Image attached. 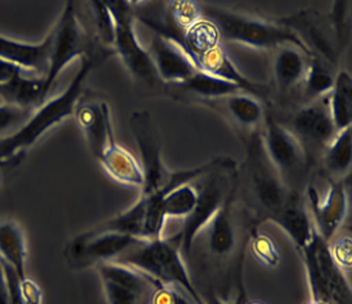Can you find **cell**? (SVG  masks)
Returning <instances> with one entry per match:
<instances>
[{
	"label": "cell",
	"mask_w": 352,
	"mask_h": 304,
	"mask_svg": "<svg viewBox=\"0 0 352 304\" xmlns=\"http://www.w3.org/2000/svg\"><path fill=\"white\" fill-rule=\"evenodd\" d=\"M112 54H115L112 50L102 48L100 51L86 54L81 58L80 68L67 89L34 109L23 127L0 140V166H11L20 163L26 150L34 146L48 130L55 128L68 117L73 116L76 107L80 103L85 82L91 72H94Z\"/></svg>",
	"instance_id": "1"
},
{
	"label": "cell",
	"mask_w": 352,
	"mask_h": 304,
	"mask_svg": "<svg viewBox=\"0 0 352 304\" xmlns=\"http://www.w3.org/2000/svg\"><path fill=\"white\" fill-rule=\"evenodd\" d=\"M200 11L203 19L216 25L221 42H233L258 50L293 46L300 50L305 56H312L300 38L282 23L261 21L211 4H200Z\"/></svg>",
	"instance_id": "2"
},
{
	"label": "cell",
	"mask_w": 352,
	"mask_h": 304,
	"mask_svg": "<svg viewBox=\"0 0 352 304\" xmlns=\"http://www.w3.org/2000/svg\"><path fill=\"white\" fill-rule=\"evenodd\" d=\"M115 263L125 264L170 287H182L195 304H204L191 281L185 259L172 238L146 239L118 257Z\"/></svg>",
	"instance_id": "3"
},
{
	"label": "cell",
	"mask_w": 352,
	"mask_h": 304,
	"mask_svg": "<svg viewBox=\"0 0 352 304\" xmlns=\"http://www.w3.org/2000/svg\"><path fill=\"white\" fill-rule=\"evenodd\" d=\"M200 181L201 182L197 187L198 202L194 210L182 219L179 233L170 237L178 246L184 259L190 257L195 238L208 226L216 212L221 207L228 191L238 181L234 162L203 175Z\"/></svg>",
	"instance_id": "4"
},
{
	"label": "cell",
	"mask_w": 352,
	"mask_h": 304,
	"mask_svg": "<svg viewBox=\"0 0 352 304\" xmlns=\"http://www.w3.org/2000/svg\"><path fill=\"white\" fill-rule=\"evenodd\" d=\"M246 175L254 198L270 220L298 193L285 185L281 175L270 163L258 131L251 133L247 140Z\"/></svg>",
	"instance_id": "5"
},
{
	"label": "cell",
	"mask_w": 352,
	"mask_h": 304,
	"mask_svg": "<svg viewBox=\"0 0 352 304\" xmlns=\"http://www.w3.org/2000/svg\"><path fill=\"white\" fill-rule=\"evenodd\" d=\"M305 261L311 299L327 304H352L351 286L346 273L333 260L329 242L315 232L300 251Z\"/></svg>",
	"instance_id": "6"
},
{
	"label": "cell",
	"mask_w": 352,
	"mask_h": 304,
	"mask_svg": "<svg viewBox=\"0 0 352 304\" xmlns=\"http://www.w3.org/2000/svg\"><path fill=\"white\" fill-rule=\"evenodd\" d=\"M115 21V41L112 50L122 60L130 76L143 86L159 87L163 85L153 65L150 52L142 47L134 30V13L128 1H106Z\"/></svg>",
	"instance_id": "7"
},
{
	"label": "cell",
	"mask_w": 352,
	"mask_h": 304,
	"mask_svg": "<svg viewBox=\"0 0 352 304\" xmlns=\"http://www.w3.org/2000/svg\"><path fill=\"white\" fill-rule=\"evenodd\" d=\"M51 32L54 35V42L50 69L45 78L47 93L51 91L56 80L59 78L60 73L65 69L69 63L74 58H83V55L87 54L89 46L73 1H67L59 21Z\"/></svg>",
	"instance_id": "8"
},
{
	"label": "cell",
	"mask_w": 352,
	"mask_h": 304,
	"mask_svg": "<svg viewBox=\"0 0 352 304\" xmlns=\"http://www.w3.org/2000/svg\"><path fill=\"white\" fill-rule=\"evenodd\" d=\"M130 124L141 155L142 169L144 173L141 195L162 193L168 182L170 171H168L163 162L160 140L153 118L148 112H134L130 118Z\"/></svg>",
	"instance_id": "9"
},
{
	"label": "cell",
	"mask_w": 352,
	"mask_h": 304,
	"mask_svg": "<svg viewBox=\"0 0 352 304\" xmlns=\"http://www.w3.org/2000/svg\"><path fill=\"white\" fill-rule=\"evenodd\" d=\"M143 241L146 239L129 234L87 230L72 241L67 248V255L73 264H80L81 267L96 265L99 263L115 261L133 247L141 245Z\"/></svg>",
	"instance_id": "10"
},
{
	"label": "cell",
	"mask_w": 352,
	"mask_h": 304,
	"mask_svg": "<svg viewBox=\"0 0 352 304\" xmlns=\"http://www.w3.org/2000/svg\"><path fill=\"white\" fill-rule=\"evenodd\" d=\"M263 121L265 127L263 144L270 163L281 175L282 181L286 175H296L298 169H302L305 164L303 144L272 112H265Z\"/></svg>",
	"instance_id": "11"
},
{
	"label": "cell",
	"mask_w": 352,
	"mask_h": 304,
	"mask_svg": "<svg viewBox=\"0 0 352 304\" xmlns=\"http://www.w3.org/2000/svg\"><path fill=\"white\" fill-rule=\"evenodd\" d=\"M308 202L317 233L327 242L333 241L349 212V195L344 180L330 181L328 193L320 198L314 187H308Z\"/></svg>",
	"instance_id": "12"
},
{
	"label": "cell",
	"mask_w": 352,
	"mask_h": 304,
	"mask_svg": "<svg viewBox=\"0 0 352 304\" xmlns=\"http://www.w3.org/2000/svg\"><path fill=\"white\" fill-rule=\"evenodd\" d=\"M282 25L292 29L300 38L312 55L325 61L330 68L337 64L340 47L333 32H329L322 19L315 12H299L282 20Z\"/></svg>",
	"instance_id": "13"
},
{
	"label": "cell",
	"mask_w": 352,
	"mask_h": 304,
	"mask_svg": "<svg viewBox=\"0 0 352 304\" xmlns=\"http://www.w3.org/2000/svg\"><path fill=\"white\" fill-rule=\"evenodd\" d=\"M292 128L289 130L298 140L302 138L305 143L327 149L338 133L330 116L329 95L300 108L294 115Z\"/></svg>",
	"instance_id": "14"
},
{
	"label": "cell",
	"mask_w": 352,
	"mask_h": 304,
	"mask_svg": "<svg viewBox=\"0 0 352 304\" xmlns=\"http://www.w3.org/2000/svg\"><path fill=\"white\" fill-rule=\"evenodd\" d=\"M148 52L163 83H181L199 70L186 51L164 35L153 34Z\"/></svg>",
	"instance_id": "15"
},
{
	"label": "cell",
	"mask_w": 352,
	"mask_h": 304,
	"mask_svg": "<svg viewBox=\"0 0 352 304\" xmlns=\"http://www.w3.org/2000/svg\"><path fill=\"white\" fill-rule=\"evenodd\" d=\"M52 42V32H50L41 43L21 42L0 34V58L12 63L34 76L46 78L50 69Z\"/></svg>",
	"instance_id": "16"
},
{
	"label": "cell",
	"mask_w": 352,
	"mask_h": 304,
	"mask_svg": "<svg viewBox=\"0 0 352 304\" xmlns=\"http://www.w3.org/2000/svg\"><path fill=\"white\" fill-rule=\"evenodd\" d=\"M78 129L82 131L95 159L106 149L111 138L115 137L111 120V111L106 102L89 100L78 103L73 113Z\"/></svg>",
	"instance_id": "17"
},
{
	"label": "cell",
	"mask_w": 352,
	"mask_h": 304,
	"mask_svg": "<svg viewBox=\"0 0 352 304\" xmlns=\"http://www.w3.org/2000/svg\"><path fill=\"white\" fill-rule=\"evenodd\" d=\"M238 181L228 191L221 207L208 224V248L216 259H226L234 254L238 235L235 229L234 204Z\"/></svg>",
	"instance_id": "18"
},
{
	"label": "cell",
	"mask_w": 352,
	"mask_h": 304,
	"mask_svg": "<svg viewBox=\"0 0 352 304\" xmlns=\"http://www.w3.org/2000/svg\"><path fill=\"white\" fill-rule=\"evenodd\" d=\"M198 69L214 76L217 78H221L225 81L232 82L236 85L241 91L248 94L254 98H258L265 100L268 98V87L265 85H261L258 82L250 80L243 73L236 69L233 61L226 55L223 47H214L211 51L206 52L195 61Z\"/></svg>",
	"instance_id": "19"
},
{
	"label": "cell",
	"mask_w": 352,
	"mask_h": 304,
	"mask_svg": "<svg viewBox=\"0 0 352 304\" xmlns=\"http://www.w3.org/2000/svg\"><path fill=\"white\" fill-rule=\"evenodd\" d=\"M113 181L126 186L141 188L144 185L142 165L131 152L120 146L115 137L111 138L106 149L96 159Z\"/></svg>",
	"instance_id": "20"
},
{
	"label": "cell",
	"mask_w": 352,
	"mask_h": 304,
	"mask_svg": "<svg viewBox=\"0 0 352 304\" xmlns=\"http://www.w3.org/2000/svg\"><path fill=\"white\" fill-rule=\"evenodd\" d=\"M272 221L277 224L293 239L294 245L299 251L312 241L316 232L314 221L298 193L294 194L293 198L272 219Z\"/></svg>",
	"instance_id": "21"
},
{
	"label": "cell",
	"mask_w": 352,
	"mask_h": 304,
	"mask_svg": "<svg viewBox=\"0 0 352 304\" xmlns=\"http://www.w3.org/2000/svg\"><path fill=\"white\" fill-rule=\"evenodd\" d=\"M26 257V242L21 226L12 220H0V260L13 269L20 281L29 277Z\"/></svg>",
	"instance_id": "22"
},
{
	"label": "cell",
	"mask_w": 352,
	"mask_h": 304,
	"mask_svg": "<svg viewBox=\"0 0 352 304\" xmlns=\"http://www.w3.org/2000/svg\"><path fill=\"white\" fill-rule=\"evenodd\" d=\"M204 105L213 107L219 105L241 128L256 129L264 117L263 107L258 103V99L250 96L248 94H234L217 100L207 102Z\"/></svg>",
	"instance_id": "23"
},
{
	"label": "cell",
	"mask_w": 352,
	"mask_h": 304,
	"mask_svg": "<svg viewBox=\"0 0 352 304\" xmlns=\"http://www.w3.org/2000/svg\"><path fill=\"white\" fill-rule=\"evenodd\" d=\"M305 54L293 46L280 47L274 58V77L282 91H289L303 81L307 70Z\"/></svg>",
	"instance_id": "24"
},
{
	"label": "cell",
	"mask_w": 352,
	"mask_h": 304,
	"mask_svg": "<svg viewBox=\"0 0 352 304\" xmlns=\"http://www.w3.org/2000/svg\"><path fill=\"white\" fill-rule=\"evenodd\" d=\"M170 86H177L181 91L199 98L203 100V103L217 100L229 95L242 93L241 89L234 83L217 78L201 70H198L186 81L170 85Z\"/></svg>",
	"instance_id": "25"
},
{
	"label": "cell",
	"mask_w": 352,
	"mask_h": 304,
	"mask_svg": "<svg viewBox=\"0 0 352 304\" xmlns=\"http://www.w3.org/2000/svg\"><path fill=\"white\" fill-rule=\"evenodd\" d=\"M329 111L337 131L351 127L352 78L346 70L336 74L333 89L329 93Z\"/></svg>",
	"instance_id": "26"
},
{
	"label": "cell",
	"mask_w": 352,
	"mask_h": 304,
	"mask_svg": "<svg viewBox=\"0 0 352 304\" xmlns=\"http://www.w3.org/2000/svg\"><path fill=\"white\" fill-rule=\"evenodd\" d=\"M352 164V129H343L336 134L324 152V165L330 178H344Z\"/></svg>",
	"instance_id": "27"
},
{
	"label": "cell",
	"mask_w": 352,
	"mask_h": 304,
	"mask_svg": "<svg viewBox=\"0 0 352 304\" xmlns=\"http://www.w3.org/2000/svg\"><path fill=\"white\" fill-rule=\"evenodd\" d=\"M177 45L182 47L195 63L201 55L211 51L214 47L220 46L221 38L216 25L201 17L199 21L188 28L182 36V41Z\"/></svg>",
	"instance_id": "28"
},
{
	"label": "cell",
	"mask_w": 352,
	"mask_h": 304,
	"mask_svg": "<svg viewBox=\"0 0 352 304\" xmlns=\"http://www.w3.org/2000/svg\"><path fill=\"white\" fill-rule=\"evenodd\" d=\"M336 76L325 61L315 55L307 58L305 94L309 102L329 95L333 89Z\"/></svg>",
	"instance_id": "29"
},
{
	"label": "cell",
	"mask_w": 352,
	"mask_h": 304,
	"mask_svg": "<svg viewBox=\"0 0 352 304\" xmlns=\"http://www.w3.org/2000/svg\"><path fill=\"white\" fill-rule=\"evenodd\" d=\"M163 194V193H162ZM198 202V188L192 184L182 185L163 194L162 207L165 217H178L185 219L194 210Z\"/></svg>",
	"instance_id": "30"
},
{
	"label": "cell",
	"mask_w": 352,
	"mask_h": 304,
	"mask_svg": "<svg viewBox=\"0 0 352 304\" xmlns=\"http://www.w3.org/2000/svg\"><path fill=\"white\" fill-rule=\"evenodd\" d=\"M250 250L258 263L267 268H276L280 264V252L277 245L267 233L254 230L250 235Z\"/></svg>",
	"instance_id": "31"
},
{
	"label": "cell",
	"mask_w": 352,
	"mask_h": 304,
	"mask_svg": "<svg viewBox=\"0 0 352 304\" xmlns=\"http://www.w3.org/2000/svg\"><path fill=\"white\" fill-rule=\"evenodd\" d=\"M91 3H93V10L95 13L96 33H98L99 42L103 48L112 50L113 41H115V21H113L112 13L109 11L106 1L95 0Z\"/></svg>",
	"instance_id": "32"
},
{
	"label": "cell",
	"mask_w": 352,
	"mask_h": 304,
	"mask_svg": "<svg viewBox=\"0 0 352 304\" xmlns=\"http://www.w3.org/2000/svg\"><path fill=\"white\" fill-rule=\"evenodd\" d=\"M102 283L108 304H144L148 299V296H143L118 282L102 280Z\"/></svg>",
	"instance_id": "33"
},
{
	"label": "cell",
	"mask_w": 352,
	"mask_h": 304,
	"mask_svg": "<svg viewBox=\"0 0 352 304\" xmlns=\"http://www.w3.org/2000/svg\"><path fill=\"white\" fill-rule=\"evenodd\" d=\"M33 109H23L11 105H0V140L23 127L32 116Z\"/></svg>",
	"instance_id": "34"
},
{
	"label": "cell",
	"mask_w": 352,
	"mask_h": 304,
	"mask_svg": "<svg viewBox=\"0 0 352 304\" xmlns=\"http://www.w3.org/2000/svg\"><path fill=\"white\" fill-rule=\"evenodd\" d=\"M351 235H343L329 242V250L333 260L344 273H350L352 263Z\"/></svg>",
	"instance_id": "35"
},
{
	"label": "cell",
	"mask_w": 352,
	"mask_h": 304,
	"mask_svg": "<svg viewBox=\"0 0 352 304\" xmlns=\"http://www.w3.org/2000/svg\"><path fill=\"white\" fill-rule=\"evenodd\" d=\"M1 265H3V270H4V276H6V281H7V286H8V292H10V301L11 304H25L20 296L19 292V277L16 276V273L13 272V269L7 265L6 263H3L0 260Z\"/></svg>",
	"instance_id": "36"
},
{
	"label": "cell",
	"mask_w": 352,
	"mask_h": 304,
	"mask_svg": "<svg viewBox=\"0 0 352 304\" xmlns=\"http://www.w3.org/2000/svg\"><path fill=\"white\" fill-rule=\"evenodd\" d=\"M247 299L248 298H247L246 292H245V286L242 283V274H241L239 281H238V292H236V295H235V298L232 302H223L216 294L211 292V294H208L207 303L206 304H245Z\"/></svg>",
	"instance_id": "37"
},
{
	"label": "cell",
	"mask_w": 352,
	"mask_h": 304,
	"mask_svg": "<svg viewBox=\"0 0 352 304\" xmlns=\"http://www.w3.org/2000/svg\"><path fill=\"white\" fill-rule=\"evenodd\" d=\"M0 304H11L8 286H7V281H6L1 263H0Z\"/></svg>",
	"instance_id": "38"
},
{
	"label": "cell",
	"mask_w": 352,
	"mask_h": 304,
	"mask_svg": "<svg viewBox=\"0 0 352 304\" xmlns=\"http://www.w3.org/2000/svg\"><path fill=\"white\" fill-rule=\"evenodd\" d=\"M172 298L175 304H195L192 301H188L181 292H177L176 287H172Z\"/></svg>",
	"instance_id": "39"
},
{
	"label": "cell",
	"mask_w": 352,
	"mask_h": 304,
	"mask_svg": "<svg viewBox=\"0 0 352 304\" xmlns=\"http://www.w3.org/2000/svg\"><path fill=\"white\" fill-rule=\"evenodd\" d=\"M245 304H268L263 301H258V299H247L246 303Z\"/></svg>",
	"instance_id": "40"
},
{
	"label": "cell",
	"mask_w": 352,
	"mask_h": 304,
	"mask_svg": "<svg viewBox=\"0 0 352 304\" xmlns=\"http://www.w3.org/2000/svg\"><path fill=\"white\" fill-rule=\"evenodd\" d=\"M305 304H327L324 303V302H318V301H312V299H309L308 302Z\"/></svg>",
	"instance_id": "41"
}]
</instances>
